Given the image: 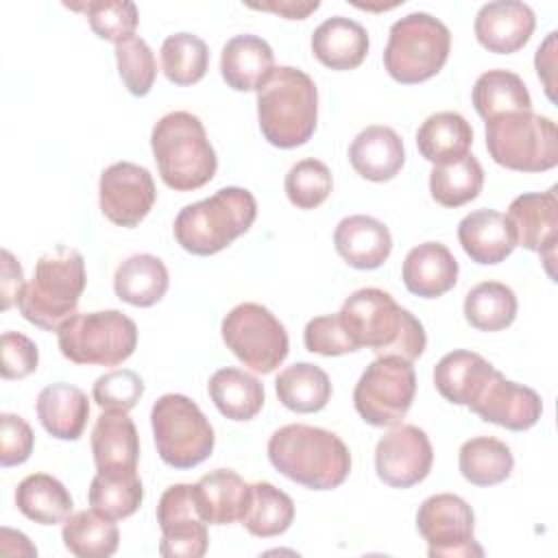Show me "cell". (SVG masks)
I'll list each match as a JSON object with an SVG mask.
<instances>
[{"label":"cell","mask_w":558,"mask_h":558,"mask_svg":"<svg viewBox=\"0 0 558 558\" xmlns=\"http://www.w3.org/2000/svg\"><path fill=\"white\" fill-rule=\"evenodd\" d=\"M473 107L488 122L510 111H532V98L523 78L510 70H488L473 85Z\"/></svg>","instance_id":"obj_36"},{"label":"cell","mask_w":558,"mask_h":558,"mask_svg":"<svg viewBox=\"0 0 558 558\" xmlns=\"http://www.w3.org/2000/svg\"><path fill=\"white\" fill-rule=\"evenodd\" d=\"M35 410L41 427L50 436L78 440L89 418V399L78 386L57 381L37 395Z\"/></svg>","instance_id":"obj_27"},{"label":"cell","mask_w":558,"mask_h":558,"mask_svg":"<svg viewBox=\"0 0 558 558\" xmlns=\"http://www.w3.org/2000/svg\"><path fill=\"white\" fill-rule=\"evenodd\" d=\"M59 349L74 364L118 366L137 347V325L118 310L74 314L57 329Z\"/></svg>","instance_id":"obj_9"},{"label":"cell","mask_w":558,"mask_h":558,"mask_svg":"<svg viewBox=\"0 0 558 558\" xmlns=\"http://www.w3.org/2000/svg\"><path fill=\"white\" fill-rule=\"evenodd\" d=\"M473 144V129L458 111H438L425 118L416 131V148L434 166H447L464 155Z\"/></svg>","instance_id":"obj_29"},{"label":"cell","mask_w":558,"mask_h":558,"mask_svg":"<svg viewBox=\"0 0 558 558\" xmlns=\"http://www.w3.org/2000/svg\"><path fill=\"white\" fill-rule=\"evenodd\" d=\"M357 349H373L377 357L399 355L414 362L427 344L423 323L379 288L355 290L338 312Z\"/></svg>","instance_id":"obj_1"},{"label":"cell","mask_w":558,"mask_h":558,"mask_svg":"<svg viewBox=\"0 0 558 558\" xmlns=\"http://www.w3.org/2000/svg\"><path fill=\"white\" fill-rule=\"evenodd\" d=\"M24 270L11 251L2 248V279H0V310H9L20 301L24 290Z\"/></svg>","instance_id":"obj_50"},{"label":"cell","mask_w":558,"mask_h":558,"mask_svg":"<svg viewBox=\"0 0 558 558\" xmlns=\"http://www.w3.org/2000/svg\"><path fill=\"white\" fill-rule=\"evenodd\" d=\"M517 294L501 281H482L464 296V318L480 331H501L517 318Z\"/></svg>","instance_id":"obj_39"},{"label":"cell","mask_w":558,"mask_h":558,"mask_svg":"<svg viewBox=\"0 0 558 558\" xmlns=\"http://www.w3.org/2000/svg\"><path fill=\"white\" fill-rule=\"evenodd\" d=\"M246 7L257 11H270L286 20H305L310 13H314L320 2L318 0H266V2H248Z\"/></svg>","instance_id":"obj_52"},{"label":"cell","mask_w":558,"mask_h":558,"mask_svg":"<svg viewBox=\"0 0 558 558\" xmlns=\"http://www.w3.org/2000/svg\"><path fill=\"white\" fill-rule=\"evenodd\" d=\"M257 120L272 146H303L318 120V89L312 76L292 65L275 68L257 92Z\"/></svg>","instance_id":"obj_3"},{"label":"cell","mask_w":558,"mask_h":558,"mask_svg":"<svg viewBox=\"0 0 558 558\" xmlns=\"http://www.w3.org/2000/svg\"><path fill=\"white\" fill-rule=\"evenodd\" d=\"M15 506L26 519L39 525H57L72 514L74 501L54 475L33 473L17 484Z\"/></svg>","instance_id":"obj_32"},{"label":"cell","mask_w":558,"mask_h":558,"mask_svg":"<svg viewBox=\"0 0 558 558\" xmlns=\"http://www.w3.org/2000/svg\"><path fill=\"white\" fill-rule=\"evenodd\" d=\"M222 342L251 371L268 375L288 355V331L259 303H240L222 318Z\"/></svg>","instance_id":"obj_12"},{"label":"cell","mask_w":558,"mask_h":558,"mask_svg":"<svg viewBox=\"0 0 558 558\" xmlns=\"http://www.w3.org/2000/svg\"><path fill=\"white\" fill-rule=\"evenodd\" d=\"M294 521V501L288 493L270 482L251 484L248 508L242 517V525L248 534L270 538L283 534Z\"/></svg>","instance_id":"obj_40"},{"label":"cell","mask_w":558,"mask_h":558,"mask_svg":"<svg viewBox=\"0 0 558 558\" xmlns=\"http://www.w3.org/2000/svg\"><path fill=\"white\" fill-rule=\"evenodd\" d=\"M458 270V259L442 242H423L405 255L401 279L412 294L438 299L456 286Z\"/></svg>","instance_id":"obj_23"},{"label":"cell","mask_w":558,"mask_h":558,"mask_svg":"<svg viewBox=\"0 0 558 558\" xmlns=\"http://www.w3.org/2000/svg\"><path fill=\"white\" fill-rule=\"evenodd\" d=\"M458 466L466 482L475 486H495L510 477L514 469L512 451L506 442L493 436H475L462 442Z\"/></svg>","instance_id":"obj_37"},{"label":"cell","mask_w":558,"mask_h":558,"mask_svg":"<svg viewBox=\"0 0 558 558\" xmlns=\"http://www.w3.org/2000/svg\"><path fill=\"white\" fill-rule=\"evenodd\" d=\"M458 240L475 264H499L517 246V233L506 214L495 209H475L458 225Z\"/></svg>","instance_id":"obj_22"},{"label":"cell","mask_w":558,"mask_h":558,"mask_svg":"<svg viewBox=\"0 0 558 558\" xmlns=\"http://www.w3.org/2000/svg\"><path fill=\"white\" fill-rule=\"evenodd\" d=\"M150 148L161 181L177 192L198 190L216 174V150L203 122L190 111H170L159 118L150 133Z\"/></svg>","instance_id":"obj_4"},{"label":"cell","mask_w":558,"mask_h":558,"mask_svg":"<svg viewBox=\"0 0 558 558\" xmlns=\"http://www.w3.org/2000/svg\"><path fill=\"white\" fill-rule=\"evenodd\" d=\"M536 28L534 11L519 0H495L480 7L473 31L488 52L510 54L521 50Z\"/></svg>","instance_id":"obj_19"},{"label":"cell","mask_w":558,"mask_h":558,"mask_svg":"<svg viewBox=\"0 0 558 558\" xmlns=\"http://www.w3.org/2000/svg\"><path fill=\"white\" fill-rule=\"evenodd\" d=\"M161 527L159 554L166 558H201L207 551V521L201 517L194 484H172L157 504Z\"/></svg>","instance_id":"obj_14"},{"label":"cell","mask_w":558,"mask_h":558,"mask_svg":"<svg viewBox=\"0 0 558 558\" xmlns=\"http://www.w3.org/2000/svg\"><path fill=\"white\" fill-rule=\"evenodd\" d=\"M486 148L508 170L545 172L558 163V129L547 116L510 111L486 122Z\"/></svg>","instance_id":"obj_8"},{"label":"cell","mask_w":558,"mask_h":558,"mask_svg":"<svg viewBox=\"0 0 558 558\" xmlns=\"http://www.w3.org/2000/svg\"><path fill=\"white\" fill-rule=\"evenodd\" d=\"M144 395V381L135 371L113 368L94 381L92 397L107 412H129Z\"/></svg>","instance_id":"obj_46"},{"label":"cell","mask_w":558,"mask_h":558,"mask_svg":"<svg viewBox=\"0 0 558 558\" xmlns=\"http://www.w3.org/2000/svg\"><path fill=\"white\" fill-rule=\"evenodd\" d=\"M209 68L207 44L192 33H174L161 44V70L174 85L198 83Z\"/></svg>","instance_id":"obj_42"},{"label":"cell","mask_w":558,"mask_h":558,"mask_svg":"<svg viewBox=\"0 0 558 558\" xmlns=\"http://www.w3.org/2000/svg\"><path fill=\"white\" fill-rule=\"evenodd\" d=\"M484 185V170L477 157L471 153L462 159L447 163V166H434L429 172V192L432 198L442 207H460L482 192Z\"/></svg>","instance_id":"obj_41"},{"label":"cell","mask_w":558,"mask_h":558,"mask_svg":"<svg viewBox=\"0 0 558 558\" xmlns=\"http://www.w3.org/2000/svg\"><path fill=\"white\" fill-rule=\"evenodd\" d=\"M506 216L514 227L517 244L527 251L541 253L549 270L558 238L556 187H549L547 192H527L517 196L510 203Z\"/></svg>","instance_id":"obj_18"},{"label":"cell","mask_w":558,"mask_h":558,"mask_svg":"<svg viewBox=\"0 0 558 558\" xmlns=\"http://www.w3.org/2000/svg\"><path fill=\"white\" fill-rule=\"evenodd\" d=\"M209 397L218 412L231 421H251L264 408V386L257 377L225 366L209 377Z\"/></svg>","instance_id":"obj_33"},{"label":"cell","mask_w":558,"mask_h":558,"mask_svg":"<svg viewBox=\"0 0 558 558\" xmlns=\"http://www.w3.org/2000/svg\"><path fill=\"white\" fill-rule=\"evenodd\" d=\"M98 198L102 214L118 227H137L157 201L150 172L131 161H118L102 170L98 181Z\"/></svg>","instance_id":"obj_15"},{"label":"cell","mask_w":558,"mask_h":558,"mask_svg":"<svg viewBox=\"0 0 558 558\" xmlns=\"http://www.w3.org/2000/svg\"><path fill=\"white\" fill-rule=\"evenodd\" d=\"M303 342L310 353L318 355H344L357 351L353 340L349 338L340 314H325L316 316L305 325L303 331Z\"/></svg>","instance_id":"obj_47"},{"label":"cell","mask_w":558,"mask_h":558,"mask_svg":"<svg viewBox=\"0 0 558 558\" xmlns=\"http://www.w3.org/2000/svg\"><path fill=\"white\" fill-rule=\"evenodd\" d=\"M449 50V28L438 17L414 11L390 26L384 48V68L397 83H423L442 70Z\"/></svg>","instance_id":"obj_7"},{"label":"cell","mask_w":558,"mask_h":558,"mask_svg":"<svg viewBox=\"0 0 558 558\" xmlns=\"http://www.w3.org/2000/svg\"><path fill=\"white\" fill-rule=\"evenodd\" d=\"M534 65H536V74L543 81L545 94L551 102H556V78H554V70H556V31H551L545 41L538 46L536 57H534Z\"/></svg>","instance_id":"obj_51"},{"label":"cell","mask_w":558,"mask_h":558,"mask_svg":"<svg viewBox=\"0 0 558 558\" xmlns=\"http://www.w3.org/2000/svg\"><path fill=\"white\" fill-rule=\"evenodd\" d=\"M116 63L124 87L133 96H146L157 76V61L142 37H131L116 46Z\"/></svg>","instance_id":"obj_45"},{"label":"cell","mask_w":558,"mask_h":558,"mask_svg":"<svg viewBox=\"0 0 558 558\" xmlns=\"http://www.w3.org/2000/svg\"><path fill=\"white\" fill-rule=\"evenodd\" d=\"M349 161L353 170L375 183L395 179L405 163V148L399 133L384 124L362 129L349 146Z\"/></svg>","instance_id":"obj_21"},{"label":"cell","mask_w":558,"mask_h":558,"mask_svg":"<svg viewBox=\"0 0 558 558\" xmlns=\"http://www.w3.org/2000/svg\"><path fill=\"white\" fill-rule=\"evenodd\" d=\"M39 364L37 344L20 333L4 331L0 338V373L4 379H24L35 373Z\"/></svg>","instance_id":"obj_48"},{"label":"cell","mask_w":558,"mask_h":558,"mask_svg":"<svg viewBox=\"0 0 558 558\" xmlns=\"http://www.w3.org/2000/svg\"><path fill=\"white\" fill-rule=\"evenodd\" d=\"M116 519L102 514L96 508L70 514L63 521L61 538L70 554L78 558H109L120 543Z\"/></svg>","instance_id":"obj_34"},{"label":"cell","mask_w":558,"mask_h":558,"mask_svg":"<svg viewBox=\"0 0 558 558\" xmlns=\"http://www.w3.org/2000/svg\"><path fill=\"white\" fill-rule=\"evenodd\" d=\"M312 52L329 70H353L368 54V33L351 17H327L312 33Z\"/></svg>","instance_id":"obj_26"},{"label":"cell","mask_w":558,"mask_h":558,"mask_svg":"<svg viewBox=\"0 0 558 558\" xmlns=\"http://www.w3.org/2000/svg\"><path fill=\"white\" fill-rule=\"evenodd\" d=\"M416 530L427 541L429 558H473L484 556L475 541V517L471 506L453 495L427 497L416 512Z\"/></svg>","instance_id":"obj_13"},{"label":"cell","mask_w":558,"mask_h":558,"mask_svg":"<svg viewBox=\"0 0 558 558\" xmlns=\"http://www.w3.org/2000/svg\"><path fill=\"white\" fill-rule=\"evenodd\" d=\"M65 7L83 11L87 15L92 31L100 39L111 41L116 46L131 39L140 22L137 7L131 0H89L81 4L65 2Z\"/></svg>","instance_id":"obj_43"},{"label":"cell","mask_w":558,"mask_h":558,"mask_svg":"<svg viewBox=\"0 0 558 558\" xmlns=\"http://www.w3.org/2000/svg\"><path fill=\"white\" fill-rule=\"evenodd\" d=\"M257 218L255 196L244 187H220L209 198L185 205L174 218L177 242L194 255H214L246 233Z\"/></svg>","instance_id":"obj_6"},{"label":"cell","mask_w":558,"mask_h":558,"mask_svg":"<svg viewBox=\"0 0 558 558\" xmlns=\"http://www.w3.org/2000/svg\"><path fill=\"white\" fill-rule=\"evenodd\" d=\"M89 506L111 519L131 517L142 499L144 486L137 469H107L98 471L89 484Z\"/></svg>","instance_id":"obj_38"},{"label":"cell","mask_w":558,"mask_h":558,"mask_svg":"<svg viewBox=\"0 0 558 558\" xmlns=\"http://www.w3.org/2000/svg\"><path fill=\"white\" fill-rule=\"evenodd\" d=\"M469 408L482 421L512 432L530 429L543 414V401L538 392L506 379L497 368Z\"/></svg>","instance_id":"obj_17"},{"label":"cell","mask_w":558,"mask_h":558,"mask_svg":"<svg viewBox=\"0 0 558 558\" xmlns=\"http://www.w3.org/2000/svg\"><path fill=\"white\" fill-rule=\"evenodd\" d=\"M495 366L473 351H451L442 355L434 368L436 390L456 405H471L486 381L493 377Z\"/></svg>","instance_id":"obj_28"},{"label":"cell","mask_w":558,"mask_h":558,"mask_svg":"<svg viewBox=\"0 0 558 558\" xmlns=\"http://www.w3.org/2000/svg\"><path fill=\"white\" fill-rule=\"evenodd\" d=\"M35 434L31 425L11 412L0 414V464L15 466L31 458Z\"/></svg>","instance_id":"obj_49"},{"label":"cell","mask_w":558,"mask_h":558,"mask_svg":"<svg viewBox=\"0 0 558 558\" xmlns=\"http://www.w3.org/2000/svg\"><path fill=\"white\" fill-rule=\"evenodd\" d=\"M170 277L166 264L150 253L126 257L113 275L116 296L133 307H150L159 303L168 290Z\"/></svg>","instance_id":"obj_31"},{"label":"cell","mask_w":558,"mask_h":558,"mask_svg":"<svg viewBox=\"0 0 558 558\" xmlns=\"http://www.w3.org/2000/svg\"><path fill=\"white\" fill-rule=\"evenodd\" d=\"M434 462V449L427 434L416 425H392L377 440L375 471L377 477L392 488H410L423 482Z\"/></svg>","instance_id":"obj_16"},{"label":"cell","mask_w":558,"mask_h":558,"mask_svg":"<svg viewBox=\"0 0 558 558\" xmlns=\"http://www.w3.org/2000/svg\"><path fill=\"white\" fill-rule=\"evenodd\" d=\"M286 194L299 209H314L327 201L333 187L329 168L320 159H301L286 174Z\"/></svg>","instance_id":"obj_44"},{"label":"cell","mask_w":558,"mask_h":558,"mask_svg":"<svg viewBox=\"0 0 558 558\" xmlns=\"http://www.w3.org/2000/svg\"><path fill=\"white\" fill-rule=\"evenodd\" d=\"M85 283L83 255L59 244L37 259L33 279L24 286L17 301L20 314L46 331H57L76 314Z\"/></svg>","instance_id":"obj_5"},{"label":"cell","mask_w":558,"mask_h":558,"mask_svg":"<svg viewBox=\"0 0 558 558\" xmlns=\"http://www.w3.org/2000/svg\"><path fill=\"white\" fill-rule=\"evenodd\" d=\"M150 427L159 458L174 469H192L214 451V427L185 395H163L153 403Z\"/></svg>","instance_id":"obj_10"},{"label":"cell","mask_w":558,"mask_h":558,"mask_svg":"<svg viewBox=\"0 0 558 558\" xmlns=\"http://www.w3.org/2000/svg\"><path fill=\"white\" fill-rule=\"evenodd\" d=\"M279 401L299 414L320 412L331 399V381L327 373L310 362H296L275 379Z\"/></svg>","instance_id":"obj_35"},{"label":"cell","mask_w":558,"mask_h":558,"mask_svg":"<svg viewBox=\"0 0 558 558\" xmlns=\"http://www.w3.org/2000/svg\"><path fill=\"white\" fill-rule=\"evenodd\" d=\"M268 460L281 475L312 490L338 488L351 473V453L342 438L303 423H290L272 432Z\"/></svg>","instance_id":"obj_2"},{"label":"cell","mask_w":558,"mask_h":558,"mask_svg":"<svg viewBox=\"0 0 558 558\" xmlns=\"http://www.w3.org/2000/svg\"><path fill=\"white\" fill-rule=\"evenodd\" d=\"M333 246L349 266L357 270H373L390 257L392 235L381 220L355 214L338 222L333 231Z\"/></svg>","instance_id":"obj_20"},{"label":"cell","mask_w":558,"mask_h":558,"mask_svg":"<svg viewBox=\"0 0 558 558\" xmlns=\"http://www.w3.org/2000/svg\"><path fill=\"white\" fill-rule=\"evenodd\" d=\"M414 395L416 373L412 362L399 355H381L357 379L353 405L368 425L392 427L405 418Z\"/></svg>","instance_id":"obj_11"},{"label":"cell","mask_w":558,"mask_h":558,"mask_svg":"<svg viewBox=\"0 0 558 558\" xmlns=\"http://www.w3.org/2000/svg\"><path fill=\"white\" fill-rule=\"evenodd\" d=\"M275 70V52L257 35H235L222 46L220 74L235 92H259Z\"/></svg>","instance_id":"obj_24"},{"label":"cell","mask_w":558,"mask_h":558,"mask_svg":"<svg viewBox=\"0 0 558 558\" xmlns=\"http://www.w3.org/2000/svg\"><path fill=\"white\" fill-rule=\"evenodd\" d=\"M92 453L98 471L137 469L140 436L126 412H102L92 429Z\"/></svg>","instance_id":"obj_30"},{"label":"cell","mask_w":558,"mask_h":558,"mask_svg":"<svg viewBox=\"0 0 558 558\" xmlns=\"http://www.w3.org/2000/svg\"><path fill=\"white\" fill-rule=\"evenodd\" d=\"M194 495L201 517L209 525H229L242 521L251 499V484L231 469H216L194 484Z\"/></svg>","instance_id":"obj_25"}]
</instances>
